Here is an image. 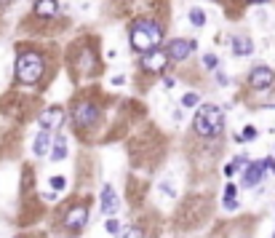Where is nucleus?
Segmentation results:
<instances>
[{
  "mask_svg": "<svg viewBox=\"0 0 275 238\" xmlns=\"http://www.w3.org/2000/svg\"><path fill=\"white\" fill-rule=\"evenodd\" d=\"M163 41V30L160 24L150 22V19H142V22H136L134 27H131V46H134L136 51H150V48H158V43Z\"/></svg>",
  "mask_w": 275,
  "mask_h": 238,
  "instance_id": "obj_1",
  "label": "nucleus"
},
{
  "mask_svg": "<svg viewBox=\"0 0 275 238\" xmlns=\"http://www.w3.org/2000/svg\"><path fill=\"white\" fill-rule=\"evenodd\" d=\"M193 129L198 131L200 137H217L222 129H225V118H222V110L214 107V104H203L195 112Z\"/></svg>",
  "mask_w": 275,
  "mask_h": 238,
  "instance_id": "obj_2",
  "label": "nucleus"
},
{
  "mask_svg": "<svg viewBox=\"0 0 275 238\" xmlns=\"http://www.w3.org/2000/svg\"><path fill=\"white\" fill-rule=\"evenodd\" d=\"M43 70H45V62H43L40 54H35V51L22 54L19 62H16V78L22 83H38L43 78Z\"/></svg>",
  "mask_w": 275,
  "mask_h": 238,
  "instance_id": "obj_3",
  "label": "nucleus"
},
{
  "mask_svg": "<svg viewBox=\"0 0 275 238\" xmlns=\"http://www.w3.org/2000/svg\"><path fill=\"white\" fill-rule=\"evenodd\" d=\"M73 121H75V126H94V123L99 121V110L91 102H80V104H75V110H73Z\"/></svg>",
  "mask_w": 275,
  "mask_h": 238,
  "instance_id": "obj_4",
  "label": "nucleus"
},
{
  "mask_svg": "<svg viewBox=\"0 0 275 238\" xmlns=\"http://www.w3.org/2000/svg\"><path fill=\"white\" fill-rule=\"evenodd\" d=\"M166 64H168V54H166V51H160V48L145 51V59H142V67H145V70L158 72V70L166 67Z\"/></svg>",
  "mask_w": 275,
  "mask_h": 238,
  "instance_id": "obj_5",
  "label": "nucleus"
},
{
  "mask_svg": "<svg viewBox=\"0 0 275 238\" xmlns=\"http://www.w3.org/2000/svg\"><path fill=\"white\" fill-rule=\"evenodd\" d=\"M193 48H195V43L193 41H171L168 43V48H166V54L168 59H174V62H182V59H187L190 54H193Z\"/></svg>",
  "mask_w": 275,
  "mask_h": 238,
  "instance_id": "obj_6",
  "label": "nucleus"
},
{
  "mask_svg": "<svg viewBox=\"0 0 275 238\" xmlns=\"http://www.w3.org/2000/svg\"><path fill=\"white\" fill-rule=\"evenodd\" d=\"M88 220V209L86 206H73L67 211V217H64V228L67 230H80L83 225Z\"/></svg>",
  "mask_w": 275,
  "mask_h": 238,
  "instance_id": "obj_7",
  "label": "nucleus"
},
{
  "mask_svg": "<svg viewBox=\"0 0 275 238\" xmlns=\"http://www.w3.org/2000/svg\"><path fill=\"white\" fill-rule=\"evenodd\" d=\"M275 81V72L270 67H254L251 75H248V83H251V89H267Z\"/></svg>",
  "mask_w": 275,
  "mask_h": 238,
  "instance_id": "obj_8",
  "label": "nucleus"
},
{
  "mask_svg": "<svg viewBox=\"0 0 275 238\" xmlns=\"http://www.w3.org/2000/svg\"><path fill=\"white\" fill-rule=\"evenodd\" d=\"M64 121V110L62 107H48L40 112V118H38V123H40L43 129H54V126H62Z\"/></svg>",
  "mask_w": 275,
  "mask_h": 238,
  "instance_id": "obj_9",
  "label": "nucleus"
},
{
  "mask_svg": "<svg viewBox=\"0 0 275 238\" xmlns=\"http://www.w3.org/2000/svg\"><path fill=\"white\" fill-rule=\"evenodd\" d=\"M118 209H120V201H118V195H115L113 185H104V188H102V211H104V214L113 217Z\"/></svg>",
  "mask_w": 275,
  "mask_h": 238,
  "instance_id": "obj_10",
  "label": "nucleus"
},
{
  "mask_svg": "<svg viewBox=\"0 0 275 238\" xmlns=\"http://www.w3.org/2000/svg\"><path fill=\"white\" fill-rule=\"evenodd\" d=\"M262 174H265V169H262V161H259V163H248V169L243 171V185H246V188H254V185H259Z\"/></svg>",
  "mask_w": 275,
  "mask_h": 238,
  "instance_id": "obj_11",
  "label": "nucleus"
},
{
  "mask_svg": "<svg viewBox=\"0 0 275 238\" xmlns=\"http://www.w3.org/2000/svg\"><path fill=\"white\" fill-rule=\"evenodd\" d=\"M233 51H235V56H248L254 51V43L248 41L246 35H235L233 38Z\"/></svg>",
  "mask_w": 275,
  "mask_h": 238,
  "instance_id": "obj_12",
  "label": "nucleus"
},
{
  "mask_svg": "<svg viewBox=\"0 0 275 238\" xmlns=\"http://www.w3.org/2000/svg\"><path fill=\"white\" fill-rule=\"evenodd\" d=\"M48 147H51V134H48V129H43L40 134L35 137V144H32V153H35V155H45V153H48Z\"/></svg>",
  "mask_w": 275,
  "mask_h": 238,
  "instance_id": "obj_13",
  "label": "nucleus"
},
{
  "mask_svg": "<svg viewBox=\"0 0 275 238\" xmlns=\"http://www.w3.org/2000/svg\"><path fill=\"white\" fill-rule=\"evenodd\" d=\"M56 11H59L56 0H38L35 3V14L38 16H56Z\"/></svg>",
  "mask_w": 275,
  "mask_h": 238,
  "instance_id": "obj_14",
  "label": "nucleus"
},
{
  "mask_svg": "<svg viewBox=\"0 0 275 238\" xmlns=\"http://www.w3.org/2000/svg\"><path fill=\"white\" fill-rule=\"evenodd\" d=\"M64 155H67V140H64V137H56L54 147H51V158H54V161H62Z\"/></svg>",
  "mask_w": 275,
  "mask_h": 238,
  "instance_id": "obj_15",
  "label": "nucleus"
},
{
  "mask_svg": "<svg viewBox=\"0 0 275 238\" xmlns=\"http://www.w3.org/2000/svg\"><path fill=\"white\" fill-rule=\"evenodd\" d=\"M246 161H248L246 155H238V158H235V161H230V163H227V166H225V177H233L235 171L240 169V163H246Z\"/></svg>",
  "mask_w": 275,
  "mask_h": 238,
  "instance_id": "obj_16",
  "label": "nucleus"
},
{
  "mask_svg": "<svg viewBox=\"0 0 275 238\" xmlns=\"http://www.w3.org/2000/svg\"><path fill=\"white\" fill-rule=\"evenodd\" d=\"M190 22H193L195 27H203V24H206V14H203L200 8H193L190 11Z\"/></svg>",
  "mask_w": 275,
  "mask_h": 238,
  "instance_id": "obj_17",
  "label": "nucleus"
},
{
  "mask_svg": "<svg viewBox=\"0 0 275 238\" xmlns=\"http://www.w3.org/2000/svg\"><path fill=\"white\" fill-rule=\"evenodd\" d=\"M115 236L118 238H142V230L139 228H123V230H118Z\"/></svg>",
  "mask_w": 275,
  "mask_h": 238,
  "instance_id": "obj_18",
  "label": "nucleus"
},
{
  "mask_svg": "<svg viewBox=\"0 0 275 238\" xmlns=\"http://www.w3.org/2000/svg\"><path fill=\"white\" fill-rule=\"evenodd\" d=\"M198 94H193V91H190V94H185L182 96V107H198Z\"/></svg>",
  "mask_w": 275,
  "mask_h": 238,
  "instance_id": "obj_19",
  "label": "nucleus"
},
{
  "mask_svg": "<svg viewBox=\"0 0 275 238\" xmlns=\"http://www.w3.org/2000/svg\"><path fill=\"white\" fill-rule=\"evenodd\" d=\"M254 137H257V129H254V126H246V129H243V137H240V140H254Z\"/></svg>",
  "mask_w": 275,
  "mask_h": 238,
  "instance_id": "obj_20",
  "label": "nucleus"
},
{
  "mask_svg": "<svg viewBox=\"0 0 275 238\" xmlns=\"http://www.w3.org/2000/svg\"><path fill=\"white\" fill-rule=\"evenodd\" d=\"M64 185H67V180H64V177H54V180H51V188H56V190H62Z\"/></svg>",
  "mask_w": 275,
  "mask_h": 238,
  "instance_id": "obj_21",
  "label": "nucleus"
},
{
  "mask_svg": "<svg viewBox=\"0 0 275 238\" xmlns=\"http://www.w3.org/2000/svg\"><path fill=\"white\" fill-rule=\"evenodd\" d=\"M222 198H225V201H230V198H235V185H230V182H227V188H225V195H222Z\"/></svg>",
  "mask_w": 275,
  "mask_h": 238,
  "instance_id": "obj_22",
  "label": "nucleus"
},
{
  "mask_svg": "<svg viewBox=\"0 0 275 238\" xmlns=\"http://www.w3.org/2000/svg\"><path fill=\"white\" fill-rule=\"evenodd\" d=\"M203 62H206V67H208V70L217 67V56H214V54H206V59H203Z\"/></svg>",
  "mask_w": 275,
  "mask_h": 238,
  "instance_id": "obj_23",
  "label": "nucleus"
},
{
  "mask_svg": "<svg viewBox=\"0 0 275 238\" xmlns=\"http://www.w3.org/2000/svg\"><path fill=\"white\" fill-rule=\"evenodd\" d=\"M262 169H265V171H275V161H273V158H265V161H262Z\"/></svg>",
  "mask_w": 275,
  "mask_h": 238,
  "instance_id": "obj_24",
  "label": "nucleus"
},
{
  "mask_svg": "<svg viewBox=\"0 0 275 238\" xmlns=\"http://www.w3.org/2000/svg\"><path fill=\"white\" fill-rule=\"evenodd\" d=\"M118 230H120V225H118L115 220H110V222H107V233H113V236H115Z\"/></svg>",
  "mask_w": 275,
  "mask_h": 238,
  "instance_id": "obj_25",
  "label": "nucleus"
},
{
  "mask_svg": "<svg viewBox=\"0 0 275 238\" xmlns=\"http://www.w3.org/2000/svg\"><path fill=\"white\" fill-rule=\"evenodd\" d=\"M225 209H227V211H235V209H238V201H235V198H230V201H225Z\"/></svg>",
  "mask_w": 275,
  "mask_h": 238,
  "instance_id": "obj_26",
  "label": "nucleus"
},
{
  "mask_svg": "<svg viewBox=\"0 0 275 238\" xmlns=\"http://www.w3.org/2000/svg\"><path fill=\"white\" fill-rule=\"evenodd\" d=\"M251 3H265V0H251Z\"/></svg>",
  "mask_w": 275,
  "mask_h": 238,
  "instance_id": "obj_27",
  "label": "nucleus"
},
{
  "mask_svg": "<svg viewBox=\"0 0 275 238\" xmlns=\"http://www.w3.org/2000/svg\"><path fill=\"white\" fill-rule=\"evenodd\" d=\"M273 238H275V236H273Z\"/></svg>",
  "mask_w": 275,
  "mask_h": 238,
  "instance_id": "obj_28",
  "label": "nucleus"
}]
</instances>
